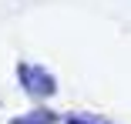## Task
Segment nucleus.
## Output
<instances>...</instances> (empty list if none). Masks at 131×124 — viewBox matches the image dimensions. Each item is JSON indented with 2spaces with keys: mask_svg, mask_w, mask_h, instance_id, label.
I'll return each mask as SVG.
<instances>
[{
  "mask_svg": "<svg viewBox=\"0 0 131 124\" xmlns=\"http://www.w3.org/2000/svg\"><path fill=\"white\" fill-rule=\"evenodd\" d=\"M67 124H104V121H94V117H81V114H71Z\"/></svg>",
  "mask_w": 131,
  "mask_h": 124,
  "instance_id": "nucleus-3",
  "label": "nucleus"
},
{
  "mask_svg": "<svg viewBox=\"0 0 131 124\" xmlns=\"http://www.w3.org/2000/svg\"><path fill=\"white\" fill-rule=\"evenodd\" d=\"M57 117L50 114V111H30V117H17L14 124H54Z\"/></svg>",
  "mask_w": 131,
  "mask_h": 124,
  "instance_id": "nucleus-2",
  "label": "nucleus"
},
{
  "mask_svg": "<svg viewBox=\"0 0 131 124\" xmlns=\"http://www.w3.org/2000/svg\"><path fill=\"white\" fill-rule=\"evenodd\" d=\"M20 84L27 87L30 94H37V97H50L57 91V84H54V77L44 70V67H37V64H20Z\"/></svg>",
  "mask_w": 131,
  "mask_h": 124,
  "instance_id": "nucleus-1",
  "label": "nucleus"
}]
</instances>
